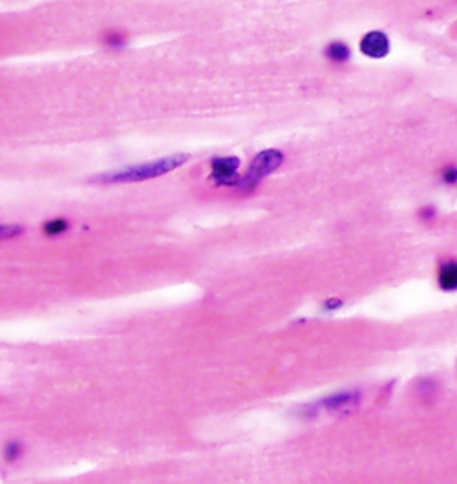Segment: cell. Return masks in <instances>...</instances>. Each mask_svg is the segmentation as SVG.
<instances>
[{
  "instance_id": "cell-10",
  "label": "cell",
  "mask_w": 457,
  "mask_h": 484,
  "mask_svg": "<svg viewBox=\"0 0 457 484\" xmlns=\"http://www.w3.org/2000/svg\"><path fill=\"white\" fill-rule=\"evenodd\" d=\"M21 232H23V227H17V225H4V227H2V238L4 240L18 236Z\"/></svg>"
},
{
  "instance_id": "cell-13",
  "label": "cell",
  "mask_w": 457,
  "mask_h": 484,
  "mask_svg": "<svg viewBox=\"0 0 457 484\" xmlns=\"http://www.w3.org/2000/svg\"><path fill=\"white\" fill-rule=\"evenodd\" d=\"M340 300H330V302H325V309H337V307H340Z\"/></svg>"
},
{
  "instance_id": "cell-2",
  "label": "cell",
  "mask_w": 457,
  "mask_h": 484,
  "mask_svg": "<svg viewBox=\"0 0 457 484\" xmlns=\"http://www.w3.org/2000/svg\"><path fill=\"white\" fill-rule=\"evenodd\" d=\"M282 161H284V154L278 152V150L269 148L264 150V152H260V154L255 155V159L251 161V165H249L247 172L243 174V177H240V179L234 183V187H236L240 192H251V190L256 189V185H258L260 181L264 179V177H267L271 172H274L280 167Z\"/></svg>"
},
{
  "instance_id": "cell-3",
  "label": "cell",
  "mask_w": 457,
  "mask_h": 484,
  "mask_svg": "<svg viewBox=\"0 0 457 484\" xmlns=\"http://www.w3.org/2000/svg\"><path fill=\"white\" fill-rule=\"evenodd\" d=\"M359 404H361V393L353 391V389L333 393V395L325 396L324 401L320 402V406L325 411L337 415L353 413L359 408Z\"/></svg>"
},
{
  "instance_id": "cell-7",
  "label": "cell",
  "mask_w": 457,
  "mask_h": 484,
  "mask_svg": "<svg viewBox=\"0 0 457 484\" xmlns=\"http://www.w3.org/2000/svg\"><path fill=\"white\" fill-rule=\"evenodd\" d=\"M325 53H328V57L335 62H344L349 57V49H347V46L342 45V42H331V45L328 46V49H325Z\"/></svg>"
},
{
  "instance_id": "cell-6",
  "label": "cell",
  "mask_w": 457,
  "mask_h": 484,
  "mask_svg": "<svg viewBox=\"0 0 457 484\" xmlns=\"http://www.w3.org/2000/svg\"><path fill=\"white\" fill-rule=\"evenodd\" d=\"M439 285L444 290L457 289V264L449 261L439 268Z\"/></svg>"
},
{
  "instance_id": "cell-1",
  "label": "cell",
  "mask_w": 457,
  "mask_h": 484,
  "mask_svg": "<svg viewBox=\"0 0 457 484\" xmlns=\"http://www.w3.org/2000/svg\"><path fill=\"white\" fill-rule=\"evenodd\" d=\"M189 159V154L168 155V158L156 159L152 163L136 165V167H128L125 168V170L112 172V174L93 177L92 181H96V183H134V181L152 179V177L163 176V174H168V172L176 170L178 167L187 163Z\"/></svg>"
},
{
  "instance_id": "cell-12",
  "label": "cell",
  "mask_w": 457,
  "mask_h": 484,
  "mask_svg": "<svg viewBox=\"0 0 457 484\" xmlns=\"http://www.w3.org/2000/svg\"><path fill=\"white\" fill-rule=\"evenodd\" d=\"M108 45H123V37L121 35H114V33H108Z\"/></svg>"
},
{
  "instance_id": "cell-9",
  "label": "cell",
  "mask_w": 457,
  "mask_h": 484,
  "mask_svg": "<svg viewBox=\"0 0 457 484\" xmlns=\"http://www.w3.org/2000/svg\"><path fill=\"white\" fill-rule=\"evenodd\" d=\"M4 455L9 462L17 461V459L23 455V444H21V442H9L4 448Z\"/></svg>"
},
{
  "instance_id": "cell-5",
  "label": "cell",
  "mask_w": 457,
  "mask_h": 484,
  "mask_svg": "<svg viewBox=\"0 0 457 484\" xmlns=\"http://www.w3.org/2000/svg\"><path fill=\"white\" fill-rule=\"evenodd\" d=\"M388 49H390V40L383 31H369L361 40V52L368 57L381 59L386 55Z\"/></svg>"
},
{
  "instance_id": "cell-11",
  "label": "cell",
  "mask_w": 457,
  "mask_h": 484,
  "mask_svg": "<svg viewBox=\"0 0 457 484\" xmlns=\"http://www.w3.org/2000/svg\"><path fill=\"white\" fill-rule=\"evenodd\" d=\"M443 179L446 181V183H456L457 181V168H449V170H444Z\"/></svg>"
},
{
  "instance_id": "cell-4",
  "label": "cell",
  "mask_w": 457,
  "mask_h": 484,
  "mask_svg": "<svg viewBox=\"0 0 457 484\" xmlns=\"http://www.w3.org/2000/svg\"><path fill=\"white\" fill-rule=\"evenodd\" d=\"M240 167L238 158H216L212 159V177L218 185H234V174Z\"/></svg>"
},
{
  "instance_id": "cell-8",
  "label": "cell",
  "mask_w": 457,
  "mask_h": 484,
  "mask_svg": "<svg viewBox=\"0 0 457 484\" xmlns=\"http://www.w3.org/2000/svg\"><path fill=\"white\" fill-rule=\"evenodd\" d=\"M68 230V221L64 220H52L48 221V223L45 225V234H48V236H59V234L66 232Z\"/></svg>"
}]
</instances>
